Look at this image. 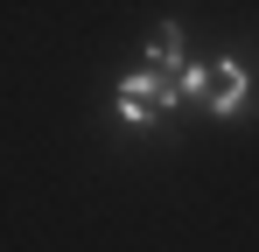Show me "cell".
Masks as SVG:
<instances>
[{
	"instance_id": "7a4b0ae2",
	"label": "cell",
	"mask_w": 259,
	"mask_h": 252,
	"mask_svg": "<svg viewBox=\"0 0 259 252\" xmlns=\"http://www.w3.org/2000/svg\"><path fill=\"white\" fill-rule=\"evenodd\" d=\"M245 91H252V77H245V63H217V84H210V112L217 119H231V112H245Z\"/></svg>"
},
{
	"instance_id": "6da1fadb",
	"label": "cell",
	"mask_w": 259,
	"mask_h": 252,
	"mask_svg": "<svg viewBox=\"0 0 259 252\" xmlns=\"http://www.w3.org/2000/svg\"><path fill=\"white\" fill-rule=\"evenodd\" d=\"M175 105H182V91L168 77H154V70H126L119 77V119L126 126H147L154 112H175Z\"/></svg>"
},
{
	"instance_id": "3957f363",
	"label": "cell",
	"mask_w": 259,
	"mask_h": 252,
	"mask_svg": "<svg viewBox=\"0 0 259 252\" xmlns=\"http://www.w3.org/2000/svg\"><path fill=\"white\" fill-rule=\"evenodd\" d=\"M210 84H217V63H182V77H175V91H182V105H210Z\"/></svg>"
},
{
	"instance_id": "277c9868",
	"label": "cell",
	"mask_w": 259,
	"mask_h": 252,
	"mask_svg": "<svg viewBox=\"0 0 259 252\" xmlns=\"http://www.w3.org/2000/svg\"><path fill=\"white\" fill-rule=\"evenodd\" d=\"M147 63H168V70H182V28H154V35H147Z\"/></svg>"
}]
</instances>
